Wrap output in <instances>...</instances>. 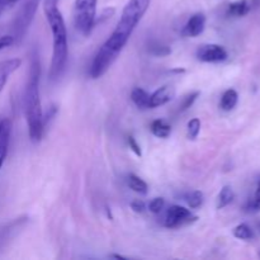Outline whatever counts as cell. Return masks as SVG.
<instances>
[{"instance_id": "6da1fadb", "label": "cell", "mask_w": 260, "mask_h": 260, "mask_svg": "<svg viewBox=\"0 0 260 260\" xmlns=\"http://www.w3.org/2000/svg\"><path fill=\"white\" fill-rule=\"evenodd\" d=\"M151 0H128L122 10L121 18L108 40L95 53L89 69L91 79H99L109 70L122 52L135 28L147 12Z\"/></svg>"}, {"instance_id": "7a4b0ae2", "label": "cell", "mask_w": 260, "mask_h": 260, "mask_svg": "<svg viewBox=\"0 0 260 260\" xmlns=\"http://www.w3.org/2000/svg\"><path fill=\"white\" fill-rule=\"evenodd\" d=\"M43 10L52 33V60L50 68V80L61 78L68 62V30L65 20L57 8V0H43Z\"/></svg>"}, {"instance_id": "3957f363", "label": "cell", "mask_w": 260, "mask_h": 260, "mask_svg": "<svg viewBox=\"0 0 260 260\" xmlns=\"http://www.w3.org/2000/svg\"><path fill=\"white\" fill-rule=\"evenodd\" d=\"M41 63L37 53H33L24 90V113L27 118L28 134L32 142H40L43 136V111L40 98Z\"/></svg>"}, {"instance_id": "277c9868", "label": "cell", "mask_w": 260, "mask_h": 260, "mask_svg": "<svg viewBox=\"0 0 260 260\" xmlns=\"http://www.w3.org/2000/svg\"><path fill=\"white\" fill-rule=\"evenodd\" d=\"M74 27L80 35H90L96 20V0H75Z\"/></svg>"}, {"instance_id": "5b68a950", "label": "cell", "mask_w": 260, "mask_h": 260, "mask_svg": "<svg viewBox=\"0 0 260 260\" xmlns=\"http://www.w3.org/2000/svg\"><path fill=\"white\" fill-rule=\"evenodd\" d=\"M41 0H23L22 5L18 9L13 20V37L14 40L20 41L27 33L28 28L35 19L36 12L38 9Z\"/></svg>"}, {"instance_id": "8992f818", "label": "cell", "mask_w": 260, "mask_h": 260, "mask_svg": "<svg viewBox=\"0 0 260 260\" xmlns=\"http://www.w3.org/2000/svg\"><path fill=\"white\" fill-rule=\"evenodd\" d=\"M196 220H197V217L193 216L188 208L183 207V206L173 205L165 212L162 225L168 229H178L188 225V223L194 222Z\"/></svg>"}, {"instance_id": "52a82bcc", "label": "cell", "mask_w": 260, "mask_h": 260, "mask_svg": "<svg viewBox=\"0 0 260 260\" xmlns=\"http://www.w3.org/2000/svg\"><path fill=\"white\" fill-rule=\"evenodd\" d=\"M228 51L216 43H205L201 45L196 51V57L202 62H222L228 58Z\"/></svg>"}, {"instance_id": "ba28073f", "label": "cell", "mask_w": 260, "mask_h": 260, "mask_svg": "<svg viewBox=\"0 0 260 260\" xmlns=\"http://www.w3.org/2000/svg\"><path fill=\"white\" fill-rule=\"evenodd\" d=\"M205 27L206 15L203 13H196L185 23L182 35L187 36V37H197V36L202 35L203 30H205Z\"/></svg>"}, {"instance_id": "9c48e42d", "label": "cell", "mask_w": 260, "mask_h": 260, "mask_svg": "<svg viewBox=\"0 0 260 260\" xmlns=\"http://www.w3.org/2000/svg\"><path fill=\"white\" fill-rule=\"evenodd\" d=\"M175 96V89L172 85H164L150 94V108L154 109L169 103Z\"/></svg>"}, {"instance_id": "30bf717a", "label": "cell", "mask_w": 260, "mask_h": 260, "mask_svg": "<svg viewBox=\"0 0 260 260\" xmlns=\"http://www.w3.org/2000/svg\"><path fill=\"white\" fill-rule=\"evenodd\" d=\"M10 132H12V122L8 118L2 119L0 121V169H2L8 154Z\"/></svg>"}, {"instance_id": "8fae6325", "label": "cell", "mask_w": 260, "mask_h": 260, "mask_svg": "<svg viewBox=\"0 0 260 260\" xmlns=\"http://www.w3.org/2000/svg\"><path fill=\"white\" fill-rule=\"evenodd\" d=\"M20 65H22L20 58H10V60H5L0 62V91L4 89L9 76L14 71H17L20 68Z\"/></svg>"}, {"instance_id": "7c38bea8", "label": "cell", "mask_w": 260, "mask_h": 260, "mask_svg": "<svg viewBox=\"0 0 260 260\" xmlns=\"http://www.w3.org/2000/svg\"><path fill=\"white\" fill-rule=\"evenodd\" d=\"M131 99L137 108L151 109L150 108V94L145 89L135 88L131 93Z\"/></svg>"}, {"instance_id": "4fadbf2b", "label": "cell", "mask_w": 260, "mask_h": 260, "mask_svg": "<svg viewBox=\"0 0 260 260\" xmlns=\"http://www.w3.org/2000/svg\"><path fill=\"white\" fill-rule=\"evenodd\" d=\"M150 129L159 139H168L170 134H172V127L164 119H155V121H152L151 124H150Z\"/></svg>"}, {"instance_id": "5bb4252c", "label": "cell", "mask_w": 260, "mask_h": 260, "mask_svg": "<svg viewBox=\"0 0 260 260\" xmlns=\"http://www.w3.org/2000/svg\"><path fill=\"white\" fill-rule=\"evenodd\" d=\"M239 102V94L235 89H228L225 93L222 94V98H221L220 107L222 111H233L236 107Z\"/></svg>"}, {"instance_id": "9a60e30c", "label": "cell", "mask_w": 260, "mask_h": 260, "mask_svg": "<svg viewBox=\"0 0 260 260\" xmlns=\"http://www.w3.org/2000/svg\"><path fill=\"white\" fill-rule=\"evenodd\" d=\"M250 4L248 0H238L234 2L229 5L228 8V14L231 17H244L250 12Z\"/></svg>"}, {"instance_id": "2e32d148", "label": "cell", "mask_w": 260, "mask_h": 260, "mask_svg": "<svg viewBox=\"0 0 260 260\" xmlns=\"http://www.w3.org/2000/svg\"><path fill=\"white\" fill-rule=\"evenodd\" d=\"M127 182H128V187L131 188L134 192L139 193V194H147L149 192V185L145 180H142L141 178L137 177L135 174H129L127 178Z\"/></svg>"}, {"instance_id": "e0dca14e", "label": "cell", "mask_w": 260, "mask_h": 260, "mask_svg": "<svg viewBox=\"0 0 260 260\" xmlns=\"http://www.w3.org/2000/svg\"><path fill=\"white\" fill-rule=\"evenodd\" d=\"M235 198V193H234L233 188L230 185H225L222 187V189L220 190L218 193V198H217V208L221 210V208H225L226 206L230 205L231 202Z\"/></svg>"}, {"instance_id": "ac0fdd59", "label": "cell", "mask_w": 260, "mask_h": 260, "mask_svg": "<svg viewBox=\"0 0 260 260\" xmlns=\"http://www.w3.org/2000/svg\"><path fill=\"white\" fill-rule=\"evenodd\" d=\"M203 193L201 190H193V192H188L184 194V201L187 205L189 206L192 210H197L203 205Z\"/></svg>"}, {"instance_id": "d6986e66", "label": "cell", "mask_w": 260, "mask_h": 260, "mask_svg": "<svg viewBox=\"0 0 260 260\" xmlns=\"http://www.w3.org/2000/svg\"><path fill=\"white\" fill-rule=\"evenodd\" d=\"M234 236L240 240H251L254 238V233L250 226L246 223H240L234 229Z\"/></svg>"}, {"instance_id": "ffe728a7", "label": "cell", "mask_w": 260, "mask_h": 260, "mask_svg": "<svg viewBox=\"0 0 260 260\" xmlns=\"http://www.w3.org/2000/svg\"><path fill=\"white\" fill-rule=\"evenodd\" d=\"M187 131H188V137L190 140H196L198 137L201 132V121L198 118H193L188 122L187 126Z\"/></svg>"}, {"instance_id": "44dd1931", "label": "cell", "mask_w": 260, "mask_h": 260, "mask_svg": "<svg viewBox=\"0 0 260 260\" xmlns=\"http://www.w3.org/2000/svg\"><path fill=\"white\" fill-rule=\"evenodd\" d=\"M150 52L152 53V55L155 56H168L170 52H172V50H170L168 46L162 45V43H159V42H155V43H151L150 45Z\"/></svg>"}, {"instance_id": "7402d4cb", "label": "cell", "mask_w": 260, "mask_h": 260, "mask_svg": "<svg viewBox=\"0 0 260 260\" xmlns=\"http://www.w3.org/2000/svg\"><path fill=\"white\" fill-rule=\"evenodd\" d=\"M198 96H200V91H193V93L185 95L184 98H183L182 103H180V106H179L180 111L184 112V111H187L188 108H190V107L193 106V103L197 101Z\"/></svg>"}, {"instance_id": "603a6c76", "label": "cell", "mask_w": 260, "mask_h": 260, "mask_svg": "<svg viewBox=\"0 0 260 260\" xmlns=\"http://www.w3.org/2000/svg\"><path fill=\"white\" fill-rule=\"evenodd\" d=\"M164 207H165V200H164V198H161V197L154 198V200H152L151 202L149 203L150 212L156 213V215H157V213L161 212V211L164 210Z\"/></svg>"}, {"instance_id": "cb8c5ba5", "label": "cell", "mask_w": 260, "mask_h": 260, "mask_svg": "<svg viewBox=\"0 0 260 260\" xmlns=\"http://www.w3.org/2000/svg\"><path fill=\"white\" fill-rule=\"evenodd\" d=\"M249 208L253 211H260V185L258 187V189H256L254 197L251 198L250 203H249Z\"/></svg>"}, {"instance_id": "d4e9b609", "label": "cell", "mask_w": 260, "mask_h": 260, "mask_svg": "<svg viewBox=\"0 0 260 260\" xmlns=\"http://www.w3.org/2000/svg\"><path fill=\"white\" fill-rule=\"evenodd\" d=\"M127 142H128V145H129V149H131L132 151H134L135 154L137 155V156H141V155H142L141 147H140V145L137 144L136 139H135L134 136H128V139H127Z\"/></svg>"}, {"instance_id": "484cf974", "label": "cell", "mask_w": 260, "mask_h": 260, "mask_svg": "<svg viewBox=\"0 0 260 260\" xmlns=\"http://www.w3.org/2000/svg\"><path fill=\"white\" fill-rule=\"evenodd\" d=\"M14 42H15V40L13 36H2V37H0V51L4 50L5 47H9V46H12Z\"/></svg>"}, {"instance_id": "4316f807", "label": "cell", "mask_w": 260, "mask_h": 260, "mask_svg": "<svg viewBox=\"0 0 260 260\" xmlns=\"http://www.w3.org/2000/svg\"><path fill=\"white\" fill-rule=\"evenodd\" d=\"M131 208L137 213H142L145 210H146V206H145L144 201L136 200L131 203Z\"/></svg>"}, {"instance_id": "83f0119b", "label": "cell", "mask_w": 260, "mask_h": 260, "mask_svg": "<svg viewBox=\"0 0 260 260\" xmlns=\"http://www.w3.org/2000/svg\"><path fill=\"white\" fill-rule=\"evenodd\" d=\"M18 2H19V0H0V10L3 12V10L7 9V8H10L14 4H17Z\"/></svg>"}, {"instance_id": "f1b7e54d", "label": "cell", "mask_w": 260, "mask_h": 260, "mask_svg": "<svg viewBox=\"0 0 260 260\" xmlns=\"http://www.w3.org/2000/svg\"><path fill=\"white\" fill-rule=\"evenodd\" d=\"M253 5H254V7H259L260 0H253Z\"/></svg>"}, {"instance_id": "f546056e", "label": "cell", "mask_w": 260, "mask_h": 260, "mask_svg": "<svg viewBox=\"0 0 260 260\" xmlns=\"http://www.w3.org/2000/svg\"><path fill=\"white\" fill-rule=\"evenodd\" d=\"M112 258H117V259H124V256H122V255H111Z\"/></svg>"}, {"instance_id": "4dcf8cb0", "label": "cell", "mask_w": 260, "mask_h": 260, "mask_svg": "<svg viewBox=\"0 0 260 260\" xmlns=\"http://www.w3.org/2000/svg\"><path fill=\"white\" fill-rule=\"evenodd\" d=\"M258 185H260V175H259V178H258Z\"/></svg>"}, {"instance_id": "1f68e13d", "label": "cell", "mask_w": 260, "mask_h": 260, "mask_svg": "<svg viewBox=\"0 0 260 260\" xmlns=\"http://www.w3.org/2000/svg\"><path fill=\"white\" fill-rule=\"evenodd\" d=\"M0 14H2V10H0Z\"/></svg>"}]
</instances>
